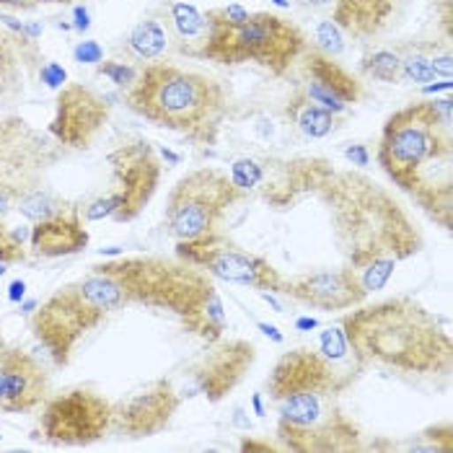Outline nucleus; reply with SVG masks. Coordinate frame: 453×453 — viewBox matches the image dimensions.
Masks as SVG:
<instances>
[{
    "mask_svg": "<svg viewBox=\"0 0 453 453\" xmlns=\"http://www.w3.org/2000/svg\"><path fill=\"white\" fill-rule=\"evenodd\" d=\"M293 174L301 187H314L329 205L337 242L357 273L368 262L391 257L396 262L418 254L422 236L410 215L376 181L352 172H334L324 161H298Z\"/></svg>",
    "mask_w": 453,
    "mask_h": 453,
    "instance_id": "nucleus-1",
    "label": "nucleus"
},
{
    "mask_svg": "<svg viewBox=\"0 0 453 453\" xmlns=\"http://www.w3.org/2000/svg\"><path fill=\"white\" fill-rule=\"evenodd\" d=\"M379 166L446 231L453 226L451 99L412 102L386 119Z\"/></svg>",
    "mask_w": 453,
    "mask_h": 453,
    "instance_id": "nucleus-2",
    "label": "nucleus"
},
{
    "mask_svg": "<svg viewBox=\"0 0 453 453\" xmlns=\"http://www.w3.org/2000/svg\"><path fill=\"white\" fill-rule=\"evenodd\" d=\"M270 399L278 404V441L293 453L360 451V430L340 407L334 371L316 349H290L267 379Z\"/></svg>",
    "mask_w": 453,
    "mask_h": 453,
    "instance_id": "nucleus-3",
    "label": "nucleus"
},
{
    "mask_svg": "<svg viewBox=\"0 0 453 453\" xmlns=\"http://www.w3.org/2000/svg\"><path fill=\"white\" fill-rule=\"evenodd\" d=\"M342 329L357 360L415 376H449L453 340L441 319L415 298L399 296L342 316Z\"/></svg>",
    "mask_w": 453,
    "mask_h": 453,
    "instance_id": "nucleus-4",
    "label": "nucleus"
},
{
    "mask_svg": "<svg viewBox=\"0 0 453 453\" xmlns=\"http://www.w3.org/2000/svg\"><path fill=\"white\" fill-rule=\"evenodd\" d=\"M99 267L119 280L130 303L172 311L189 334L203 337L205 342L223 337V301L208 273L200 267L179 257H122Z\"/></svg>",
    "mask_w": 453,
    "mask_h": 453,
    "instance_id": "nucleus-5",
    "label": "nucleus"
},
{
    "mask_svg": "<svg viewBox=\"0 0 453 453\" xmlns=\"http://www.w3.org/2000/svg\"><path fill=\"white\" fill-rule=\"evenodd\" d=\"M125 102L142 119L200 145L218 140L228 111L226 91L215 78L169 63L142 65Z\"/></svg>",
    "mask_w": 453,
    "mask_h": 453,
    "instance_id": "nucleus-6",
    "label": "nucleus"
},
{
    "mask_svg": "<svg viewBox=\"0 0 453 453\" xmlns=\"http://www.w3.org/2000/svg\"><path fill=\"white\" fill-rule=\"evenodd\" d=\"M127 293L114 275L91 267L86 278L55 290L32 316V332L55 365H68L75 345L106 316L127 306Z\"/></svg>",
    "mask_w": 453,
    "mask_h": 453,
    "instance_id": "nucleus-7",
    "label": "nucleus"
},
{
    "mask_svg": "<svg viewBox=\"0 0 453 453\" xmlns=\"http://www.w3.org/2000/svg\"><path fill=\"white\" fill-rule=\"evenodd\" d=\"M205 19H208V35L200 55L215 63L223 65L257 63L280 75L306 52L303 32L278 13H267V11L249 13L246 21L231 24L220 19L218 11L212 8L205 13Z\"/></svg>",
    "mask_w": 453,
    "mask_h": 453,
    "instance_id": "nucleus-8",
    "label": "nucleus"
},
{
    "mask_svg": "<svg viewBox=\"0 0 453 453\" xmlns=\"http://www.w3.org/2000/svg\"><path fill=\"white\" fill-rule=\"evenodd\" d=\"M244 192L220 169H195L174 184L166 205V226L176 242L210 236L220 228L223 218Z\"/></svg>",
    "mask_w": 453,
    "mask_h": 453,
    "instance_id": "nucleus-9",
    "label": "nucleus"
},
{
    "mask_svg": "<svg viewBox=\"0 0 453 453\" xmlns=\"http://www.w3.org/2000/svg\"><path fill=\"white\" fill-rule=\"evenodd\" d=\"M58 161L52 145L21 117L0 122V215L42 187V179Z\"/></svg>",
    "mask_w": 453,
    "mask_h": 453,
    "instance_id": "nucleus-10",
    "label": "nucleus"
},
{
    "mask_svg": "<svg viewBox=\"0 0 453 453\" xmlns=\"http://www.w3.org/2000/svg\"><path fill=\"white\" fill-rule=\"evenodd\" d=\"M176 257L200 267L212 278L234 285H249L257 290L280 293L282 275L265 257L246 251L244 246L226 239L223 234H210L192 242H176Z\"/></svg>",
    "mask_w": 453,
    "mask_h": 453,
    "instance_id": "nucleus-11",
    "label": "nucleus"
},
{
    "mask_svg": "<svg viewBox=\"0 0 453 453\" xmlns=\"http://www.w3.org/2000/svg\"><path fill=\"white\" fill-rule=\"evenodd\" d=\"M111 425L114 404L94 388H70L44 402L42 435L52 446H91L106 438Z\"/></svg>",
    "mask_w": 453,
    "mask_h": 453,
    "instance_id": "nucleus-12",
    "label": "nucleus"
},
{
    "mask_svg": "<svg viewBox=\"0 0 453 453\" xmlns=\"http://www.w3.org/2000/svg\"><path fill=\"white\" fill-rule=\"evenodd\" d=\"M257 360V348L249 340H210L205 349L187 365V381L179 388L181 399L205 396L208 402H223L246 379Z\"/></svg>",
    "mask_w": 453,
    "mask_h": 453,
    "instance_id": "nucleus-13",
    "label": "nucleus"
},
{
    "mask_svg": "<svg viewBox=\"0 0 453 453\" xmlns=\"http://www.w3.org/2000/svg\"><path fill=\"white\" fill-rule=\"evenodd\" d=\"M114 187L109 197L114 200V220L130 223L153 200L161 181V161L145 140H133L109 153Z\"/></svg>",
    "mask_w": 453,
    "mask_h": 453,
    "instance_id": "nucleus-14",
    "label": "nucleus"
},
{
    "mask_svg": "<svg viewBox=\"0 0 453 453\" xmlns=\"http://www.w3.org/2000/svg\"><path fill=\"white\" fill-rule=\"evenodd\" d=\"M179 404H181V394H179L174 381L172 379H156L114 407L111 430H119L127 438L158 435L174 419Z\"/></svg>",
    "mask_w": 453,
    "mask_h": 453,
    "instance_id": "nucleus-15",
    "label": "nucleus"
},
{
    "mask_svg": "<svg viewBox=\"0 0 453 453\" xmlns=\"http://www.w3.org/2000/svg\"><path fill=\"white\" fill-rule=\"evenodd\" d=\"M106 119L109 106L104 99L83 83H70L63 86L58 96L55 117L50 122V135L68 148H88L104 130Z\"/></svg>",
    "mask_w": 453,
    "mask_h": 453,
    "instance_id": "nucleus-16",
    "label": "nucleus"
},
{
    "mask_svg": "<svg viewBox=\"0 0 453 453\" xmlns=\"http://www.w3.org/2000/svg\"><path fill=\"white\" fill-rule=\"evenodd\" d=\"M280 293L321 311H349L365 301V290L352 267L296 275L280 285Z\"/></svg>",
    "mask_w": 453,
    "mask_h": 453,
    "instance_id": "nucleus-17",
    "label": "nucleus"
},
{
    "mask_svg": "<svg viewBox=\"0 0 453 453\" xmlns=\"http://www.w3.org/2000/svg\"><path fill=\"white\" fill-rule=\"evenodd\" d=\"M50 376L32 352L21 348L0 349V410L19 415L47 402Z\"/></svg>",
    "mask_w": 453,
    "mask_h": 453,
    "instance_id": "nucleus-18",
    "label": "nucleus"
},
{
    "mask_svg": "<svg viewBox=\"0 0 453 453\" xmlns=\"http://www.w3.org/2000/svg\"><path fill=\"white\" fill-rule=\"evenodd\" d=\"M306 73L309 86L303 88L306 96L319 106L329 109L332 114L345 111L349 104H357L365 96L363 83L337 63V58L324 55L321 50L306 52Z\"/></svg>",
    "mask_w": 453,
    "mask_h": 453,
    "instance_id": "nucleus-19",
    "label": "nucleus"
},
{
    "mask_svg": "<svg viewBox=\"0 0 453 453\" xmlns=\"http://www.w3.org/2000/svg\"><path fill=\"white\" fill-rule=\"evenodd\" d=\"M29 242H32V249L39 257H50V259L68 257V254L86 249L88 246V231L83 228L81 210L75 205H68L55 218L35 223Z\"/></svg>",
    "mask_w": 453,
    "mask_h": 453,
    "instance_id": "nucleus-20",
    "label": "nucleus"
},
{
    "mask_svg": "<svg viewBox=\"0 0 453 453\" xmlns=\"http://www.w3.org/2000/svg\"><path fill=\"white\" fill-rule=\"evenodd\" d=\"M394 5L396 0H334L332 21L342 35L368 39L384 29L388 16L394 13Z\"/></svg>",
    "mask_w": 453,
    "mask_h": 453,
    "instance_id": "nucleus-21",
    "label": "nucleus"
},
{
    "mask_svg": "<svg viewBox=\"0 0 453 453\" xmlns=\"http://www.w3.org/2000/svg\"><path fill=\"white\" fill-rule=\"evenodd\" d=\"M326 363L329 368L334 371L340 386L348 391L352 381L360 376V371H365V365L357 360L355 349L349 348L348 337H345V329L342 324H334V326H326L321 334H319V349H316Z\"/></svg>",
    "mask_w": 453,
    "mask_h": 453,
    "instance_id": "nucleus-22",
    "label": "nucleus"
},
{
    "mask_svg": "<svg viewBox=\"0 0 453 453\" xmlns=\"http://www.w3.org/2000/svg\"><path fill=\"white\" fill-rule=\"evenodd\" d=\"M285 114L296 122V127L306 135V138H326L332 135L337 119L329 109L319 106L316 102H311L306 96L303 88H298L290 99H288V106H285Z\"/></svg>",
    "mask_w": 453,
    "mask_h": 453,
    "instance_id": "nucleus-23",
    "label": "nucleus"
},
{
    "mask_svg": "<svg viewBox=\"0 0 453 453\" xmlns=\"http://www.w3.org/2000/svg\"><path fill=\"white\" fill-rule=\"evenodd\" d=\"M127 44L140 60H158L166 52L169 39H166V29L158 21H140L127 36Z\"/></svg>",
    "mask_w": 453,
    "mask_h": 453,
    "instance_id": "nucleus-24",
    "label": "nucleus"
},
{
    "mask_svg": "<svg viewBox=\"0 0 453 453\" xmlns=\"http://www.w3.org/2000/svg\"><path fill=\"white\" fill-rule=\"evenodd\" d=\"M70 203L68 200H63V197H58V195H52L50 189H44V187H39L35 192H29V195H24L19 203H16V210L24 215V218H29V220H47V218H55L58 212H63V210L68 208Z\"/></svg>",
    "mask_w": 453,
    "mask_h": 453,
    "instance_id": "nucleus-25",
    "label": "nucleus"
},
{
    "mask_svg": "<svg viewBox=\"0 0 453 453\" xmlns=\"http://www.w3.org/2000/svg\"><path fill=\"white\" fill-rule=\"evenodd\" d=\"M172 21L181 39H200L205 42L208 35V19L203 11H197L189 3H172Z\"/></svg>",
    "mask_w": 453,
    "mask_h": 453,
    "instance_id": "nucleus-26",
    "label": "nucleus"
},
{
    "mask_svg": "<svg viewBox=\"0 0 453 453\" xmlns=\"http://www.w3.org/2000/svg\"><path fill=\"white\" fill-rule=\"evenodd\" d=\"M360 68H363L365 75H371V78H376V81L394 83V81L402 75V60H399L394 52H388V50H379V52L368 55V58L363 60Z\"/></svg>",
    "mask_w": 453,
    "mask_h": 453,
    "instance_id": "nucleus-27",
    "label": "nucleus"
},
{
    "mask_svg": "<svg viewBox=\"0 0 453 453\" xmlns=\"http://www.w3.org/2000/svg\"><path fill=\"white\" fill-rule=\"evenodd\" d=\"M231 181L242 189V192H249V189H254V187H259L262 181H265V166L259 164V161H254V158H239V161H234L231 164Z\"/></svg>",
    "mask_w": 453,
    "mask_h": 453,
    "instance_id": "nucleus-28",
    "label": "nucleus"
},
{
    "mask_svg": "<svg viewBox=\"0 0 453 453\" xmlns=\"http://www.w3.org/2000/svg\"><path fill=\"white\" fill-rule=\"evenodd\" d=\"M19 83V60L11 47V36L0 35V96L13 91Z\"/></svg>",
    "mask_w": 453,
    "mask_h": 453,
    "instance_id": "nucleus-29",
    "label": "nucleus"
},
{
    "mask_svg": "<svg viewBox=\"0 0 453 453\" xmlns=\"http://www.w3.org/2000/svg\"><path fill=\"white\" fill-rule=\"evenodd\" d=\"M316 42H319V50L329 58H337L342 50H345V42H342V32L334 21H321L316 27Z\"/></svg>",
    "mask_w": 453,
    "mask_h": 453,
    "instance_id": "nucleus-30",
    "label": "nucleus"
},
{
    "mask_svg": "<svg viewBox=\"0 0 453 453\" xmlns=\"http://www.w3.org/2000/svg\"><path fill=\"white\" fill-rule=\"evenodd\" d=\"M24 259H27L24 244L13 236V228H5L3 220H0V262L3 265H16V262H24Z\"/></svg>",
    "mask_w": 453,
    "mask_h": 453,
    "instance_id": "nucleus-31",
    "label": "nucleus"
},
{
    "mask_svg": "<svg viewBox=\"0 0 453 453\" xmlns=\"http://www.w3.org/2000/svg\"><path fill=\"white\" fill-rule=\"evenodd\" d=\"M402 75L407 81H415V83H430V81H435V73H433L430 60L422 58V55H412L407 60H402Z\"/></svg>",
    "mask_w": 453,
    "mask_h": 453,
    "instance_id": "nucleus-32",
    "label": "nucleus"
},
{
    "mask_svg": "<svg viewBox=\"0 0 453 453\" xmlns=\"http://www.w3.org/2000/svg\"><path fill=\"white\" fill-rule=\"evenodd\" d=\"M99 73H104L106 78L119 88H130L138 78V70L125 65V63H104V65H99Z\"/></svg>",
    "mask_w": 453,
    "mask_h": 453,
    "instance_id": "nucleus-33",
    "label": "nucleus"
},
{
    "mask_svg": "<svg viewBox=\"0 0 453 453\" xmlns=\"http://www.w3.org/2000/svg\"><path fill=\"white\" fill-rule=\"evenodd\" d=\"M73 55H75V60H78V63L94 65V63H102V58H104V50H102V44H99V42L88 39V42H81V44L73 50Z\"/></svg>",
    "mask_w": 453,
    "mask_h": 453,
    "instance_id": "nucleus-34",
    "label": "nucleus"
},
{
    "mask_svg": "<svg viewBox=\"0 0 453 453\" xmlns=\"http://www.w3.org/2000/svg\"><path fill=\"white\" fill-rule=\"evenodd\" d=\"M42 81L50 88H63L65 81H68V73L63 70V65H58V63H47V65H42Z\"/></svg>",
    "mask_w": 453,
    "mask_h": 453,
    "instance_id": "nucleus-35",
    "label": "nucleus"
},
{
    "mask_svg": "<svg viewBox=\"0 0 453 453\" xmlns=\"http://www.w3.org/2000/svg\"><path fill=\"white\" fill-rule=\"evenodd\" d=\"M345 158L352 161V166H360V169H365V166L371 164V156H368L365 145H357V142L345 148Z\"/></svg>",
    "mask_w": 453,
    "mask_h": 453,
    "instance_id": "nucleus-36",
    "label": "nucleus"
},
{
    "mask_svg": "<svg viewBox=\"0 0 453 453\" xmlns=\"http://www.w3.org/2000/svg\"><path fill=\"white\" fill-rule=\"evenodd\" d=\"M215 11H218L220 19H226L231 24H242V21L249 19V11H246L244 5H228V8H215Z\"/></svg>",
    "mask_w": 453,
    "mask_h": 453,
    "instance_id": "nucleus-37",
    "label": "nucleus"
},
{
    "mask_svg": "<svg viewBox=\"0 0 453 453\" xmlns=\"http://www.w3.org/2000/svg\"><path fill=\"white\" fill-rule=\"evenodd\" d=\"M430 65H433L435 78H438V75H443V81H446V78H451V55H449V52H443L441 58H433V60H430Z\"/></svg>",
    "mask_w": 453,
    "mask_h": 453,
    "instance_id": "nucleus-38",
    "label": "nucleus"
},
{
    "mask_svg": "<svg viewBox=\"0 0 453 453\" xmlns=\"http://www.w3.org/2000/svg\"><path fill=\"white\" fill-rule=\"evenodd\" d=\"M24 293H27V282H24V280H16V282H11V288H8V301H11V303H21Z\"/></svg>",
    "mask_w": 453,
    "mask_h": 453,
    "instance_id": "nucleus-39",
    "label": "nucleus"
},
{
    "mask_svg": "<svg viewBox=\"0 0 453 453\" xmlns=\"http://www.w3.org/2000/svg\"><path fill=\"white\" fill-rule=\"evenodd\" d=\"M88 27H91L88 11H86V8H75V29H78V32H86Z\"/></svg>",
    "mask_w": 453,
    "mask_h": 453,
    "instance_id": "nucleus-40",
    "label": "nucleus"
},
{
    "mask_svg": "<svg viewBox=\"0 0 453 453\" xmlns=\"http://www.w3.org/2000/svg\"><path fill=\"white\" fill-rule=\"evenodd\" d=\"M257 329H259V332H265V334H267L270 340H275V342H282V334L278 332V326H273V324H265V321H259V324H257Z\"/></svg>",
    "mask_w": 453,
    "mask_h": 453,
    "instance_id": "nucleus-41",
    "label": "nucleus"
},
{
    "mask_svg": "<svg viewBox=\"0 0 453 453\" xmlns=\"http://www.w3.org/2000/svg\"><path fill=\"white\" fill-rule=\"evenodd\" d=\"M242 451H275L270 443H251V441H244L242 443Z\"/></svg>",
    "mask_w": 453,
    "mask_h": 453,
    "instance_id": "nucleus-42",
    "label": "nucleus"
},
{
    "mask_svg": "<svg viewBox=\"0 0 453 453\" xmlns=\"http://www.w3.org/2000/svg\"><path fill=\"white\" fill-rule=\"evenodd\" d=\"M296 326H298V329H316V326H319V321H316V319H298V321H296Z\"/></svg>",
    "mask_w": 453,
    "mask_h": 453,
    "instance_id": "nucleus-43",
    "label": "nucleus"
},
{
    "mask_svg": "<svg viewBox=\"0 0 453 453\" xmlns=\"http://www.w3.org/2000/svg\"><path fill=\"white\" fill-rule=\"evenodd\" d=\"M251 404H254L257 415H265V407H262V394H254V396H251Z\"/></svg>",
    "mask_w": 453,
    "mask_h": 453,
    "instance_id": "nucleus-44",
    "label": "nucleus"
},
{
    "mask_svg": "<svg viewBox=\"0 0 453 453\" xmlns=\"http://www.w3.org/2000/svg\"><path fill=\"white\" fill-rule=\"evenodd\" d=\"M311 5H334V0H306Z\"/></svg>",
    "mask_w": 453,
    "mask_h": 453,
    "instance_id": "nucleus-45",
    "label": "nucleus"
},
{
    "mask_svg": "<svg viewBox=\"0 0 453 453\" xmlns=\"http://www.w3.org/2000/svg\"><path fill=\"white\" fill-rule=\"evenodd\" d=\"M278 5H282V8H288V0H275Z\"/></svg>",
    "mask_w": 453,
    "mask_h": 453,
    "instance_id": "nucleus-46",
    "label": "nucleus"
},
{
    "mask_svg": "<svg viewBox=\"0 0 453 453\" xmlns=\"http://www.w3.org/2000/svg\"><path fill=\"white\" fill-rule=\"evenodd\" d=\"M42 3H68V0H42Z\"/></svg>",
    "mask_w": 453,
    "mask_h": 453,
    "instance_id": "nucleus-47",
    "label": "nucleus"
},
{
    "mask_svg": "<svg viewBox=\"0 0 453 453\" xmlns=\"http://www.w3.org/2000/svg\"><path fill=\"white\" fill-rule=\"evenodd\" d=\"M0 275H5V265L0 262Z\"/></svg>",
    "mask_w": 453,
    "mask_h": 453,
    "instance_id": "nucleus-48",
    "label": "nucleus"
},
{
    "mask_svg": "<svg viewBox=\"0 0 453 453\" xmlns=\"http://www.w3.org/2000/svg\"><path fill=\"white\" fill-rule=\"evenodd\" d=\"M5 348V342H3V337H0V349Z\"/></svg>",
    "mask_w": 453,
    "mask_h": 453,
    "instance_id": "nucleus-49",
    "label": "nucleus"
}]
</instances>
